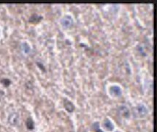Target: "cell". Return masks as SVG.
<instances>
[{"label": "cell", "instance_id": "6da1fadb", "mask_svg": "<svg viewBox=\"0 0 157 132\" xmlns=\"http://www.w3.org/2000/svg\"><path fill=\"white\" fill-rule=\"evenodd\" d=\"M148 113V109L145 105L139 104L134 109V114L137 117L143 118L146 117Z\"/></svg>", "mask_w": 157, "mask_h": 132}, {"label": "cell", "instance_id": "7a4b0ae2", "mask_svg": "<svg viewBox=\"0 0 157 132\" xmlns=\"http://www.w3.org/2000/svg\"><path fill=\"white\" fill-rule=\"evenodd\" d=\"M61 24L63 27H64L65 29H69V28L72 27L73 26V18L69 15H66L61 20Z\"/></svg>", "mask_w": 157, "mask_h": 132}, {"label": "cell", "instance_id": "3957f363", "mask_svg": "<svg viewBox=\"0 0 157 132\" xmlns=\"http://www.w3.org/2000/svg\"><path fill=\"white\" fill-rule=\"evenodd\" d=\"M118 113L121 117H124L126 119H129L130 117V112H129V108L125 105H122L118 107Z\"/></svg>", "mask_w": 157, "mask_h": 132}, {"label": "cell", "instance_id": "277c9868", "mask_svg": "<svg viewBox=\"0 0 157 132\" xmlns=\"http://www.w3.org/2000/svg\"><path fill=\"white\" fill-rule=\"evenodd\" d=\"M122 94V90H121V87L117 85H113L110 87V95L113 97H120Z\"/></svg>", "mask_w": 157, "mask_h": 132}, {"label": "cell", "instance_id": "5b68a950", "mask_svg": "<svg viewBox=\"0 0 157 132\" xmlns=\"http://www.w3.org/2000/svg\"><path fill=\"white\" fill-rule=\"evenodd\" d=\"M18 120H19V115L18 113L13 112L9 115L8 117V122L10 125L13 126H15L18 123Z\"/></svg>", "mask_w": 157, "mask_h": 132}, {"label": "cell", "instance_id": "8992f818", "mask_svg": "<svg viewBox=\"0 0 157 132\" xmlns=\"http://www.w3.org/2000/svg\"><path fill=\"white\" fill-rule=\"evenodd\" d=\"M64 106L66 110L69 113L73 112L75 111V105L73 104V103L67 99L64 100Z\"/></svg>", "mask_w": 157, "mask_h": 132}, {"label": "cell", "instance_id": "52a82bcc", "mask_svg": "<svg viewBox=\"0 0 157 132\" xmlns=\"http://www.w3.org/2000/svg\"><path fill=\"white\" fill-rule=\"evenodd\" d=\"M103 127L108 131H113L114 130V125L109 119H105L103 123Z\"/></svg>", "mask_w": 157, "mask_h": 132}, {"label": "cell", "instance_id": "ba28073f", "mask_svg": "<svg viewBox=\"0 0 157 132\" xmlns=\"http://www.w3.org/2000/svg\"><path fill=\"white\" fill-rule=\"evenodd\" d=\"M43 19V16H39L37 14H33L31 17L29 19V21L30 23L34 24H38L41 20Z\"/></svg>", "mask_w": 157, "mask_h": 132}, {"label": "cell", "instance_id": "9c48e42d", "mask_svg": "<svg viewBox=\"0 0 157 132\" xmlns=\"http://www.w3.org/2000/svg\"><path fill=\"white\" fill-rule=\"evenodd\" d=\"M21 49L22 51L26 54H29L30 51H31V47H30L29 45L26 42L22 43L21 45Z\"/></svg>", "mask_w": 157, "mask_h": 132}, {"label": "cell", "instance_id": "30bf717a", "mask_svg": "<svg viewBox=\"0 0 157 132\" xmlns=\"http://www.w3.org/2000/svg\"><path fill=\"white\" fill-rule=\"evenodd\" d=\"M26 128L30 131H32L35 129V122H34V120H33V119L31 117H29L28 119L26 120Z\"/></svg>", "mask_w": 157, "mask_h": 132}, {"label": "cell", "instance_id": "8fae6325", "mask_svg": "<svg viewBox=\"0 0 157 132\" xmlns=\"http://www.w3.org/2000/svg\"><path fill=\"white\" fill-rule=\"evenodd\" d=\"M0 82L2 84V85H4V87H7L10 86V85H11V81H10V79L8 78H3L1 79V81H0Z\"/></svg>", "mask_w": 157, "mask_h": 132}, {"label": "cell", "instance_id": "7c38bea8", "mask_svg": "<svg viewBox=\"0 0 157 132\" xmlns=\"http://www.w3.org/2000/svg\"><path fill=\"white\" fill-rule=\"evenodd\" d=\"M92 129H93V130L95 132H103L101 129H100V123L99 122L94 123V124L92 125Z\"/></svg>", "mask_w": 157, "mask_h": 132}, {"label": "cell", "instance_id": "4fadbf2b", "mask_svg": "<svg viewBox=\"0 0 157 132\" xmlns=\"http://www.w3.org/2000/svg\"><path fill=\"white\" fill-rule=\"evenodd\" d=\"M116 132H120V131H116Z\"/></svg>", "mask_w": 157, "mask_h": 132}]
</instances>
